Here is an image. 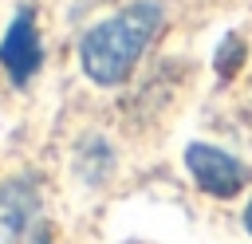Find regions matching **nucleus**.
I'll return each instance as SVG.
<instances>
[{"instance_id": "f257e3e1", "label": "nucleus", "mask_w": 252, "mask_h": 244, "mask_svg": "<svg viewBox=\"0 0 252 244\" xmlns=\"http://www.w3.org/2000/svg\"><path fill=\"white\" fill-rule=\"evenodd\" d=\"M158 24H161V8L154 0H138V4L122 8L118 16L94 24L83 35V47H79L87 79H94L98 87L122 83L134 71V63L142 59V51H146L150 35L158 31Z\"/></svg>"}, {"instance_id": "f03ea898", "label": "nucleus", "mask_w": 252, "mask_h": 244, "mask_svg": "<svg viewBox=\"0 0 252 244\" xmlns=\"http://www.w3.org/2000/svg\"><path fill=\"white\" fill-rule=\"evenodd\" d=\"M185 165H189V173H193V181L209 193V197H236L244 185H248V165L244 161H236L232 153H224V150H217V146H205V142H193L189 150H185Z\"/></svg>"}, {"instance_id": "7ed1b4c3", "label": "nucleus", "mask_w": 252, "mask_h": 244, "mask_svg": "<svg viewBox=\"0 0 252 244\" xmlns=\"http://www.w3.org/2000/svg\"><path fill=\"white\" fill-rule=\"evenodd\" d=\"M39 59H43V51H39V31H35L32 12L24 8V12L12 20L8 35L0 39V67L8 71V79H12L16 87H24V83L39 71Z\"/></svg>"}, {"instance_id": "20e7f679", "label": "nucleus", "mask_w": 252, "mask_h": 244, "mask_svg": "<svg viewBox=\"0 0 252 244\" xmlns=\"http://www.w3.org/2000/svg\"><path fill=\"white\" fill-rule=\"evenodd\" d=\"M35 216V189L28 181H4L0 185V244H12L28 232Z\"/></svg>"}, {"instance_id": "39448f33", "label": "nucleus", "mask_w": 252, "mask_h": 244, "mask_svg": "<svg viewBox=\"0 0 252 244\" xmlns=\"http://www.w3.org/2000/svg\"><path fill=\"white\" fill-rule=\"evenodd\" d=\"M236 63H240V39L232 35V39L224 43V51H217V71H220V75L228 79V75L236 71Z\"/></svg>"}, {"instance_id": "423d86ee", "label": "nucleus", "mask_w": 252, "mask_h": 244, "mask_svg": "<svg viewBox=\"0 0 252 244\" xmlns=\"http://www.w3.org/2000/svg\"><path fill=\"white\" fill-rule=\"evenodd\" d=\"M32 244H51V240H47V232H35V240H32Z\"/></svg>"}, {"instance_id": "0eeeda50", "label": "nucleus", "mask_w": 252, "mask_h": 244, "mask_svg": "<svg viewBox=\"0 0 252 244\" xmlns=\"http://www.w3.org/2000/svg\"><path fill=\"white\" fill-rule=\"evenodd\" d=\"M244 228L252 232V205H248V213H244Z\"/></svg>"}]
</instances>
